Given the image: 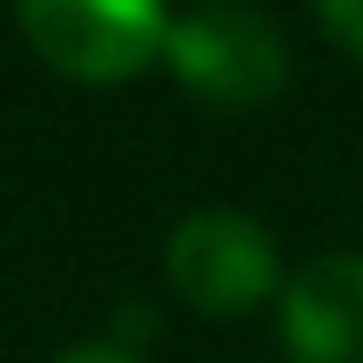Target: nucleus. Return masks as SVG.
Instances as JSON below:
<instances>
[{
  "label": "nucleus",
  "instance_id": "7ed1b4c3",
  "mask_svg": "<svg viewBox=\"0 0 363 363\" xmlns=\"http://www.w3.org/2000/svg\"><path fill=\"white\" fill-rule=\"evenodd\" d=\"M162 61L175 67V81L189 94H202V101H216V108H262L289 81L283 34H276L262 13L229 7V0L169 21V48H162Z\"/></svg>",
  "mask_w": 363,
  "mask_h": 363
},
{
  "label": "nucleus",
  "instance_id": "f257e3e1",
  "mask_svg": "<svg viewBox=\"0 0 363 363\" xmlns=\"http://www.w3.org/2000/svg\"><path fill=\"white\" fill-rule=\"evenodd\" d=\"M27 48L67 81L115 88L169 48V0H13Z\"/></svg>",
  "mask_w": 363,
  "mask_h": 363
},
{
  "label": "nucleus",
  "instance_id": "423d86ee",
  "mask_svg": "<svg viewBox=\"0 0 363 363\" xmlns=\"http://www.w3.org/2000/svg\"><path fill=\"white\" fill-rule=\"evenodd\" d=\"M54 363H142V357L121 350V343H74V350H61Z\"/></svg>",
  "mask_w": 363,
  "mask_h": 363
},
{
  "label": "nucleus",
  "instance_id": "f03ea898",
  "mask_svg": "<svg viewBox=\"0 0 363 363\" xmlns=\"http://www.w3.org/2000/svg\"><path fill=\"white\" fill-rule=\"evenodd\" d=\"M169 283L195 316H249L276 303L283 289V256L269 229L242 208H195L169 235Z\"/></svg>",
  "mask_w": 363,
  "mask_h": 363
},
{
  "label": "nucleus",
  "instance_id": "39448f33",
  "mask_svg": "<svg viewBox=\"0 0 363 363\" xmlns=\"http://www.w3.org/2000/svg\"><path fill=\"white\" fill-rule=\"evenodd\" d=\"M316 21H323V34L337 40L343 54L363 61V0H316Z\"/></svg>",
  "mask_w": 363,
  "mask_h": 363
},
{
  "label": "nucleus",
  "instance_id": "20e7f679",
  "mask_svg": "<svg viewBox=\"0 0 363 363\" xmlns=\"http://www.w3.org/2000/svg\"><path fill=\"white\" fill-rule=\"evenodd\" d=\"M289 363H363V256H316L276 289Z\"/></svg>",
  "mask_w": 363,
  "mask_h": 363
}]
</instances>
